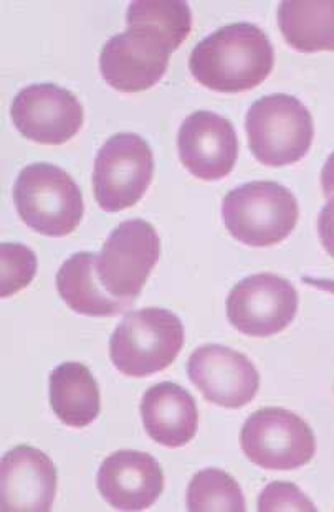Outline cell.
I'll return each mask as SVG.
<instances>
[{
  "label": "cell",
  "mask_w": 334,
  "mask_h": 512,
  "mask_svg": "<svg viewBox=\"0 0 334 512\" xmlns=\"http://www.w3.org/2000/svg\"><path fill=\"white\" fill-rule=\"evenodd\" d=\"M0 261H2V278H0L2 298H9L12 294L24 290L37 275V256L22 243H2Z\"/></svg>",
  "instance_id": "7402d4cb"
},
{
  "label": "cell",
  "mask_w": 334,
  "mask_h": 512,
  "mask_svg": "<svg viewBox=\"0 0 334 512\" xmlns=\"http://www.w3.org/2000/svg\"><path fill=\"white\" fill-rule=\"evenodd\" d=\"M278 27L298 52H334V0H283Z\"/></svg>",
  "instance_id": "d6986e66"
},
{
  "label": "cell",
  "mask_w": 334,
  "mask_h": 512,
  "mask_svg": "<svg viewBox=\"0 0 334 512\" xmlns=\"http://www.w3.org/2000/svg\"><path fill=\"white\" fill-rule=\"evenodd\" d=\"M295 195L270 181L240 185L225 195L222 217L237 242L249 247H272L292 235L298 223Z\"/></svg>",
  "instance_id": "277c9868"
},
{
  "label": "cell",
  "mask_w": 334,
  "mask_h": 512,
  "mask_svg": "<svg viewBox=\"0 0 334 512\" xmlns=\"http://www.w3.org/2000/svg\"><path fill=\"white\" fill-rule=\"evenodd\" d=\"M14 202L25 225L47 237H65L82 222V190L62 167L35 162L24 167L14 187Z\"/></svg>",
  "instance_id": "7a4b0ae2"
},
{
  "label": "cell",
  "mask_w": 334,
  "mask_h": 512,
  "mask_svg": "<svg viewBox=\"0 0 334 512\" xmlns=\"http://www.w3.org/2000/svg\"><path fill=\"white\" fill-rule=\"evenodd\" d=\"M141 417L149 437L167 448H181L196 437L199 412L196 400L181 385L156 384L146 390Z\"/></svg>",
  "instance_id": "2e32d148"
},
{
  "label": "cell",
  "mask_w": 334,
  "mask_h": 512,
  "mask_svg": "<svg viewBox=\"0 0 334 512\" xmlns=\"http://www.w3.org/2000/svg\"><path fill=\"white\" fill-rule=\"evenodd\" d=\"M321 187L325 197L331 199L334 195V152L326 159L325 167L321 171Z\"/></svg>",
  "instance_id": "d4e9b609"
},
{
  "label": "cell",
  "mask_w": 334,
  "mask_h": 512,
  "mask_svg": "<svg viewBox=\"0 0 334 512\" xmlns=\"http://www.w3.org/2000/svg\"><path fill=\"white\" fill-rule=\"evenodd\" d=\"M126 20H141L182 43L191 32V7L184 0H136L129 4Z\"/></svg>",
  "instance_id": "44dd1931"
},
{
  "label": "cell",
  "mask_w": 334,
  "mask_h": 512,
  "mask_svg": "<svg viewBox=\"0 0 334 512\" xmlns=\"http://www.w3.org/2000/svg\"><path fill=\"white\" fill-rule=\"evenodd\" d=\"M128 30L115 35L101 48L100 70L106 83L123 91L139 93L153 88L169 67V58L182 43L156 25L126 20Z\"/></svg>",
  "instance_id": "8992f818"
},
{
  "label": "cell",
  "mask_w": 334,
  "mask_h": 512,
  "mask_svg": "<svg viewBox=\"0 0 334 512\" xmlns=\"http://www.w3.org/2000/svg\"><path fill=\"white\" fill-rule=\"evenodd\" d=\"M247 509L239 483L229 473L207 468L192 478L187 489V511L244 512Z\"/></svg>",
  "instance_id": "ffe728a7"
},
{
  "label": "cell",
  "mask_w": 334,
  "mask_h": 512,
  "mask_svg": "<svg viewBox=\"0 0 334 512\" xmlns=\"http://www.w3.org/2000/svg\"><path fill=\"white\" fill-rule=\"evenodd\" d=\"M57 494V468L43 451L20 445L0 463L2 512H47Z\"/></svg>",
  "instance_id": "5bb4252c"
},
{
  "label": "cell",
  "mask_w": 334,
  "mask_h": 512,
  "mask_svg": "<svg viewBox=\"0 0 334 512\" xmlns=\"http://www.w3.org/2000/svg\"><path fill=\"white\" fill-rule=\"evenodd\" d=\"M184 346V326L176 314L144 308L126 314L110 339L111 362L128 377H149L176 361Z\"/></svg>",
  "instance_id": "3957f363"
},
{
  "label": "cell",
  "mask_w": 334,
  "mask_h": 512,
  "mask_svg": "<svg viewBox=\"0 0 334 512\" xmlns=\"http://www.w3.org/2000/svg\"><path fill=\"white\" fill-rule=\"evenodd\" d=\"M95 253L78 252L70 256L57 273L58 293L68 308L91 318L120 314L129 304L106 293L95 271Z\"/></svg>",
  "instance_id": "e0dca14e"
},
{
  "label": "cell",
  "mask_w": 334,
  "mask_h": 512,
  "mask_svg": "<svg viewBox=\"0 0 334 512\" xmlns=\"http://www.w3.org/2000/svg\"><path fill=\"white\" fill-rule=\"evenodd\" d=\"M245 129L253 156L268 167L301 161L315 138V124L308 108L295 96L283 93L255 101L245 118Z\"/></svg>",
  "instance_id": "5b68a950"
},
{
  "label": "cell",
  "mask_w": 334,
  "mask_h": 512,
  "mask_svg": "<svg viewBox=\"0 0 334 512\" xmlns=\"http://www.w3.org/2000/svg\"><path fill=\"white\" fill-rule=\"evenodd\" d=\"M245 456L263 470L292 471L308 465L316 453L310 425L285 408L268 407L247 418L240 433Z\"/></svg>",
  "instance_id": "9c48e42d"
},
{
  "label": "cell",
  "mask_w": 334,
  "mask_h": 512,
  "mask_svg": "<svg viewBox=\"0 0 334 512\" xmlns=\"http://www.w3.org/2000/svg\"><path fill=\"white\" fill-rule=\"evenodd\" d=\"M10 116L24 138L48 146L75 138L85 119L77 96L53 83H35L20 91Z\"/></svg>",
  "instance_id": "8fae6325"
},
{
  "label": "cell",
  "mask_w": 334,
  "mask_h": 512,
  "mask_svg": "<svg viewBox=\"0 0 334 512\" xmlns=\"http://www.w3.org/2000/svg\"><path fill=\"white\" fill-rule=\"evenodd\" d=\"M298 311L295 286L282 276H247L230 291L227 318L237 331L250 337H270L293 323Z\"/></svg>",
  "instance_id": "30bf717a"
},
{
  "label": "cell",
  "mask_w": 334,
  "mask_h": 512,
  "mask_svg": "<svg viewBox=\"0 0 334 512\" xmlns=\"http://www.w3.org/2000/svg\"><path fill=\"white\" fill-rule=\"evenodd\" d=\"M187 374L207 402L230 410L249 405L260 389V375L249 357L219 344L192 352Z\"/></svg>",
  "instance_id": "7c38bea8"
},
{
  "label": "cell",
  "mask_w": 334,
  "mask_h": 512,
  "mask_svg": "<svg viewBox=\"0 0 334 512\" xmlns=\"http://www.w3.org/2000/svg\"><path fill=\"white\" fill-rule=\"evenodd\" d=\"M318 233H320L321 245L334 258V195L328 200V204L323 207L318 217Z\"/></svg>",
  "instance_id": "cb8c5ba5"
},
{
  "label": "cell",
  "mask_w": 334,
  "mask_h": 512,
  "mask_svg": "<svg viewBox=\"0 0 334 512\" xmlns=\"http://www.w3.org/2000/svg\"><path fill=\"white\" fill-rule=\"evenodd\" d=\"M301 281L305 285L313 286L316 290H323L326 293L334 294V281L326 280V278H313V276H303Z\"/></svg>",
  "instance_id": "484cf974"
},
{
  "label": "cell",
  "mask_w": 334,
  "mask_h": 512,
  "mask_svg": "<svg viewBox=\"0 0 334 512\" xmlns=\"http://www.w3.org/2000/svg\"><path fill=\"white\" fill-rule=\"evenodd\" d=\"M161 256L158 232L146 220L123 222L111 232L95 258L103 290L129 306L138 299Z\"/></svg>",
  "instance_id": "52a82bcc"
},
{
  "label": "cell",
  "mask_w": 334,
  "mask_h": 512,
  "mask_svg": "<svg viewBox=\"0 0 334 512\" xmlns=\"http://www.w3.org/2000/svg\"><path fill=\"white\" fill-rule=\"evenodd\" d=\"M96 484L111 508L144 511L163 494V468L143 451H116L101 463Z\"/></svg>",
  "instance_id": "9a60e30c"
},
{
  "label": "cell",
  "mask_w": 334,
  "mask_h": 512,
  "mask_svg": "<svg viewBox=\"0 0 334 512\" xmlns=\"http://www.w3.org/2000/svg\"><path fill=\"white\" fill-rule=\"evenodd\" d=\"M258 511H303L315 512V504L306 498L305 493L292 483L268 484L258 498Z\"/></svg>",
  "instance_id": "603a6c76"
},
{
  "label": "cell",
  "mask_w": 334,
  "mask_h": 512,
  "mask_svg": "<svg viewBox=\"0 0 334 512\" xmlns=\"http://www.w3.org/2000/svg\"><path fill=\"white\" fill-rule=\"evenodd\" d=\"M275 65L267 34L253 24H230L197 43L189 68L201 85L219 93H242L262 85Z\"/></svg>",
  "instance_id": "6da1fadb"
},
{
  "label": "cell",
  "mask_w": 334,
  "mask_h": 512,
  "mask_svg": "<svg viewBox=\"0 0 334 512\" xmlns=\"http://www.w3.org/2000/svg\"><path fill=\"white\" fill-rule=\"evenodd\" d=\"M182 166L201 181L229 176L239 157V139L229 119L212 111H196L184 119L177 134Z\"/></svg>",
  "instance_id": "4fadbf2b"
},
{
  "label": "cell",
  "mask_w": 334,
  "mask_h": 512,
  "mask_svg": "<svg viewBox=\"0 0 334 512\" xmlns=\"http://www.w3.org/2000/svg\"><path fill=\"white\" fill-rule=\"evenodd\" d=\"M154 157L149 144L134 133L111 136L96 154L93 192L105 212L138 204L153 181Z\"/></svg>",
  "instance_id": "ba28073f"
},
{
  "label": "cell",
  "mask_w": 334,
  "mask_h": 512,
  "mask_svg": "<svg viewBox=\"0 0 334 512\" xmlns=\"http://www.w3.org/2000/svg\"><path fill=\"white\" fill-rule=\"evenodd\" d=\"M50 405L60 422L85 428L100 415V389L82 362H65L50 375Z\"/></svg>",
  "instance_id": "ac0fdd59"
}]
</instances>
